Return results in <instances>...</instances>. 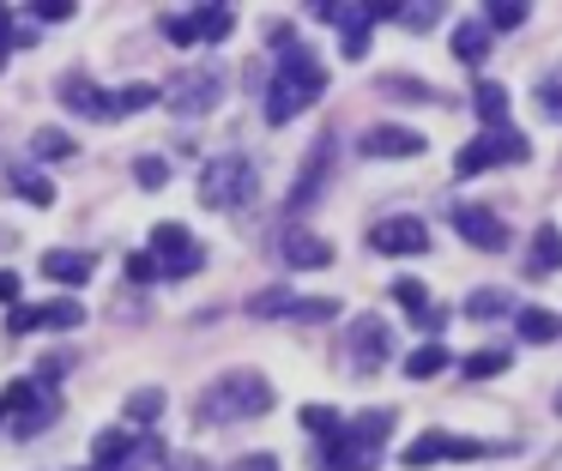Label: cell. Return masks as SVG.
<instances>
[{"label": "cell", "mask_w": 562, "mask_h": 471, "mask_svg": "<svg viewBox=\"0 0 562 471\" xmlns=\"http://www.w3.org/2000/svg\"><path fill=\"white\" fill-rule=\"evenodd\" d=\"M327 91V67H321L308 48H284V60H279V72H272V85H267V121H291V115H303L315 97Z\"/></svg>", "instance_id": "6da1fadb"}, {"label": "cell", "mask_w": 562, "mask_h": 471, "mask_svg": "<svg viewBox=\"0 0 562 471\" xmlns=\"http://www.w3.org/2000/svg\"><path fill=\"white\" fill-rule=\"evenodd\" d=\"M272 411V381L255 369H231L200 393V423H243V417H267Z\"/></svg>", "instance_id": "7a4b0ae2"}, {"label": "cell", "mask_w": 562, "mask_h": 471, "mask_svg": "<svg viewBox=\"0 0 562 471\" xmlns=\"http://www.w3.org/2000/svg\"><path fill=\"white\" fill-rule=\"evenodd\" d=\"M393 435V411H357L321 453V471H375L381 441Z\"/></svg>", "instance_id": "3957f363"}, {"label": "cell", "mask_w": 562, "mask_h": 471, "mask_svg": "<svg viewBox=\"0 0 562 471\" xmlns=\"http://www.w3.org/2000/svg\"><path fill=\"white\" fill-rule=\"evenodd\" d=\"M526 157H532L526 133H514V127H484L477 139H465L460 152H453V176H484V169H496V164H526Z\"/></svg>", "instance_id": "277c9868"}, {"label": "cell", "mask_w": 562, "mask_h": 471, "mask_svg": "<svg viewBox=\"0 0 562 471\" xmlns=\"http://www.w3.org/2000/svg\"><path fill=\"white\" fill-rule=\"evenodd\" d=\"M255 188H260V176H255V164L248 157H236V152H224V157H212L206 169H200V200L206 205H243V200H255Z\"/></svg>", "instance_id": "5b68a950"}, {"label": "cell", "mask_w": 562, "mask_h": 471, "mask_svg": "<svg viewBox=\"0 0 562 471\" xmlns=\"http://www.w3.org/2000/svg\"><path fill=\"white\" fill-rule=\"evenodd\" d=\"M236 31V12L231 7H194V12H164V36L170 43H224Z\"/></svg>", "instance_id": "8992f818"}, {"label": "cell", "mask_w": 562, "mask_h": 471, "mask_svg": "<svg viewBox=\"0 0 562 471\" xmlns=\"http://www.w3.org/2000/svg\"><path fill=\"white\" fill-rule=\"evenodd\" d=\"M151 260H158L164 278H188V272H200L206 254H200V242L188 236L182 224H158V229H151Z\"/></svg>", "instance_id": "52a82bcc"}, {"label": "cell", "mask_w": 562, "mask_h": 471, "mask_svg": "<svg viewBox=\"0 0 562 471\" xmlns=\"http://www.w3.org/2000/svg\"><path fill=\"white\" fill-rule=\"evenodd\" d=\"M484 453V441H472V435H448V429H424L412 447L400 453V466L424 471V466H441V459H477Z\"/></svg>", "instance_id": "ba28073f"}, {"label": "cell", "mask_w": 562, "mask_h": 471, "mask_svg": "<svg viewBox=\"0 0 562 471\" xmlns=\"http://www.w3.org/2000/svg\"><path fill=\"white\" fill-rule=\"evenodd\" d=\"M0 405H7V411H25V417H19V435H37V429H49V417H55V393L37 381V374H25V381H13L7 393H0Z\"/></svg>", "instance_id": "9c48e42d"}, {"label": "cell", "mask_w": 562, "mask_h": 471, "mask_svg": "<svg viewBox=\"0 0 562 471\" xmlns=\"http://www.w3.org/2000/svg\"><path fill=\"white\" fill-rule=\"evenodd\" d=\"M387 350H393L387 321H381V314H357V321H351V345H345V357H351L363 374H375L381 362H387Z\"/></svg>", "instance_id": "30bf717a"}, {"label": "cell", "mask_w": 562, "mask_h": 471, "mask_svg": "<svg viewBox=\"0 0 562 471\" xmlns=\"http://www.w3.org/2000/svg\"><path fill=\"white\" fill-rule=\"evenodd\" d=\"M369 248L375 254H424L429 248V224L424 217H381L369 229Z\"/></svg>", "instance_id": "8fae6325"}, {"label": "cell", "mask_w": 562, "mask_h": 471, "mask_svg": "<svg viewBox=\"0 0 562 471\" xmlns=\"http://www.w3.org/2000/svg\"><path fill=\"white\" fill-rule=\"evenodd\" d=\"M453 229H460L472 248H484V254H496V248H508V224H502L490 205H460L453 212Z\"/></svg>", "instance_id": "7c38bea8"}, {"label": "cell", "mask_w": 562, "mask_h": 471, "mask_svg": "<svg viewBox=\"0 0 562 471\" xmlns=\"http://www.w3.org/2000/svg\"><path fill=\"white\" fill-rule=\"evenodd\" d=\"M357 152L363 157H417L424 152V133L417 127H369L363 139H357Z\"/></svg>", "instance_id": "4fadbf2b"}, {"label": "cell", "mask_w": 562, "mask_h": 471, "mask_svg": "<svg viewBox=\"0 0 562 471\" xmlns=\"http://www.w3.org/2000/svg\"><path fill=\"white\" fill-rule=\"evenodd\" d=\"M218 91H224L218 72H188V79L170 91V103H176V115H200V109L218 103Z\"/></svg>", "instance_id": "5bb4252c"}, {"label": "cell", "mask_w": 562, "mask_h": 471, "mask_svg": "<svg viewBox=\"0 0 562 471\" xmlns=\"http://www.w3.org/2000/svg\"><path fill=\"white\" fill-rule=\"evenodd\" d=\"M327 164H333V133H321L315 152H308V169L296 176V188H291V212H303V205L321 193V181H327Z\"/></svg>", "instance_id": "9a60e30c"}, {"label": "cell", "mask_w": 562, "mask_h": 471, "mask_svg": "<svg viewBox=\"0 0 562 471\" xmlns=\"http://www.w3.org/2000/svg\"><path fill=\"white\" fill-rule=\"evenodd\" d=\"M91 266L98 260H91L86 248H49L43 254V272H49L55 284H91Z\"/></svg>", "instance_id": "2e32d148"}, {"label": "cell", "mask_w": 562, "mask_h": 471, "mask_svg": "<svg viewBox=\"0 0 562 471\" xmlns=\"http://www.w3.org/2000/svg\"><path fill=\"white\" fill-rule=\"evenodd\" d=\"M284 260L291 266H333V242L315 229H284Z\"/></svg>", "instance_id": "e0dca14e"}, {"label": "cell", "mask_w": 562, "mask_h": 471, "mask_svg": "<svg viewBox=\"0 0 562 471\" xmlns=\"http://www.w3.org/2000/svg\"><path fill=\"white\" fill-rule=\"evenodd\" d=\"M526 272H532V278L562 272V229H557V224H538V229H532V254H526Z\"/></svg>", "instance_id": "ac0fdd59"}, {"label": "cell", "mask_w": 562, "mask_h": 471, "mask_svg": "<svg viewBox=\"0 0 562 471\" xmlns=\"http://www.w3.org/2000/svg\"><path fill=\"white\" fill-rule=\"evenodd\" d=\"M61 103L74 109V115H91V121H103V103H110V91H98L91 79H79V72H67V79H61Z\"/></svg>", "instance_id": "d6986e66"}, {"label": "cell", "mask_w": 562, "mask_h": 471, "mask_svg": "<svg viewBox=\"0 0 562 471\" xmlns=\"http://www.w3.org/2000/svg\"><path fill=\"white\" fill-rule=\"evenodd\" d=\"M496 314H520L502 284H477L472 296H465V321H496Z\"/></svg>", "instance_id": "ffe728a7"}, {"label": "cell", "mask_w": 562, "mask_h": 471, "mask_svg": "<svg viewBox=\"0 0 562 471\" xmlns=\"http://www.w3.org/2000/svg\"><path fill=\"white\" fill-rule=\"evenodd\" d=\"M339 19H345V36H339L345 60H363L369 55V19H375V12L369 7H339Z\"/></svg>", "instance_id": "44dd1931"}, {"label": "cell", "mask_w": 562, "mask_h": 471, "mask_svg": "<svg viewBox=\"0 0 562 471\" xmlns=\"http://www.w3.org/2000/svg\"><path fill=\"white\" fill-rule=\"evenodd\" d=\"M134 435L127 429H103L98 441H91V459H98V471H115V466H127V459H134Z\"/></svg>", "instance_id": "7402d4cb"}, {"label": "cell", "mask_w": 562, "mask_h": 471, "mask_svg": "<svg viewBox=\"0 0 562 471\" xmlns=\"http://www.w3.org/2000/svg\"><path fill=\"white\" fill-rule=\"evenodd\" d=\"M477 115L490 121V127H508V85L502 79H477Z\"/></svg>", "instance_id": "603a6c76"}, {"label": "cell", "mask_w": 562, "mask_h": 471, "mask_svg": "<svg viewBox=\"0 0 562 471\" xmlns=\"http://www.w3.org/2000/svg\"><path fill=\"white\" fill-rule=\"evenodd\" d=\"M158 103V85H122V91H110V103H103V121L115 115H134V109Z\"/></svg>", "instance_id": "cb8c5ba5"}, {"label": "cell", "mask_w": 562, "mask_h": 471, "mask_svg": "<svg viewBox=\"0 0 562 471\" xmlns=\"http://www.w3.org/2000/svg\"><path fill=\"white\" fill-rule=\"evenodd\" d=\"M296 290H284V284H272V290H255L248 296V314H260V321H272V314H296Z\"/></svg>", "instance_id": "d4e9b609"}, {"label": "cell", "mask_w": 562, "mask_h": 471, "mask_svg": "<svg viewBox=\"0 0 562 471\" xmlns=\"http://www.w3.org/2000/svg\"><path fill=\"white\" fill-rule=\"evenodd\" d=\"M520 338L526 345H550V338H562V321L550 309H520Z\"/></svg>", "instance_id": "484cf974"}, {"label": "cell", "mask_w": 562, "mask_h": 471, "mask_svg": "<svg viewBox=\"0 0 562 471\" xmlns=\"http://www.w3.org/2000/svg\"><path fill=\"white\" fill-rule=\"evenodd\" d=\"M490 24H460V31H453V55L465 60V67H477V60H484V48H490Z\"/></svg>", "instance_id": "4316f807"}, {"label": "cell", "mask_w": 562, "mask_h": 471, "mask_svg": "<svg viewBox=\"0 0 562 471\" xmlns=\"http://www.w3.org/2000/svg\"><path fill=\"white\" fill-rule=\"evenodd\" d=\"M7 188H13L19 200H31V205H49L55 200V181L49 176H31V169H7Z\"/></svg>", "instance_id": "83f0119b"}, {"label": "cell", "mask_w": 562, "mask_h": 471, "mask_svg": "<svg viewBox=\"0 0 562 471\" xmlns=\"http://www.w3.org/2000/svg\"><path fill=\"white\" fill-rule=\"evenodd\" d=\"M448 362H453L448 345H417L412 357H405V374H412V381H429V374H441Z\"/></svg>", "instance_id": "f1b7e54d"}, {"label": "cell", "mask_w": 562, "mask_h": 471, "mask_svg": "<svg viewBox=\"0 0 562 471\" xmlns=\"http://www.w3.org/2000/svg\"><path fill=\"white\" fill-rule=\"evenodd\" d=\"M43 309V326H55V333H74V326H86V309H79L74 296H55V302H37Z\"/></svg>", "instance_id": "f546056e"}, {"label": "cell", "mask_w": 562, "mask_h": 471, "mask_svg": "<svg viewBox=\"0 0 562 471\" xmlns=\"http://www.w3.org/2000/svg\"><path fill=\"white\" fill-rule=\"evenodd\" d=\"M502 369H508V350L502 345H484V350L465 357V374H472V381H490V374H502Z\"/></svg>", "instance_id": "4dcf8cb0"}, {"label": "cell", "mask_w": 562, "mask_h": 471, "mask_svg": "<svg viewBox=\"0 0 562 471\" xmlns=\"http://www.w3.org/2000/svg\"><path fill=\"white\" fill-rule=\"evenodd\" d=\"M164 411V386H139V393H127V423H158Z\"/></svg>", "instance_id": "1f68e13d"}, {"label": "cell", "mask_w": 562, "mask_h": 471, "mask_svg": "<svg viewBox=\"0 0 562 471\" xmlns=\"http://www.w3.org/2000/svg\"><path fill=\"white\" fill-rule=\"evenodd\" d=\"M484 24H490V31H520V24H526V0H490Z\"/></svg>", "instance_id": "d6a6232c"}, {"label": "cell", "mask_w": 562, "mask_h": 471, "mask_svg": "<svg viewBox=\"0 0 562 471\" xmlns=\"http://www.w3.org/2000/svg\"><path fill=\"white\" fill-rule=\"evenodd\" d=\"M303 429H308V435H321V441H333V435H339L345 423H339V411H333V405H303Z\"/></svg>", "instance_id": "836d02e7"}, {"label": "cell", "mask_w": 562, "mask_h": 471, "mask_svg": "<svg viewBox=\"0 0 562 471\" xmlns=\"http://www.w3.org/2000/svg\"><path fill=\"white\" fill-rule=\"evenodd\" d=\"M538 109H544L550 121L562 115V67H550L544 79H538Z\"/></svg>", "instance_id": "e575fe53"}, {"label": "cell", "mask_w": 562, "mask_h": 471, "mask_svg": "<svg viewBox=\"0 0 562 471\" xmlns=\"http://www.w3.org/2000/svg\"><path fill=\"white\" fill-rule=\"evenodd\" d=\"M393 302H400V309H429V296H424V284H417V278H393Z\"/></svg>", "instance_id": "d590c367"}, {"label": "cell", "mask_w": 562, "mask_h": 471, "mask_svg": "<svg viewBox=\"0 0 562 471\" xmlns=\"http://www.w3.org/2000/svg\"><path fill=\"white\" fill-rule=\"evenodd\" d=\"M31 152H37V157H67V152H74V139H67V133H37V139H31Z\"/></svg>", "instance_id": "8d00e7d4"}, {"label": "cell", "mask_w": 562, "mask_h": 471, "mask_svg": "<svg viewBox=\"0 0 562 471\" xmlns=\"http://www.w3.org/2000/svg\"><path fill=\"white\" fill-rule=\"evenodd\" d=\"M436 19H441V7H405V0H400V24H405V31H429Z\"/></svg>", "instance_id": "74e56055"}, {"label": "cell", "mask_w": 562, "mask_h": 471, "mask_svg": "<svg viewBox=\"0 0 562 471\" xmlns=\"http://www.w3.org/2000/svg\"><path fill=\"white\" fill-rule=\"evenodd\" d=\"M139 188H164V181H170V164H164V157H139Z\"/></svg>", "instance_id": "f35d334b"}, {"label": "cell", "mask_w": 562, "mask_h": 471, "mask_svg": "<svg viewBox=\"0 0 562 471\" xmlns=\"http://www.w3.org/2000/svg\"><path fill=\"white\" fill-rule=\"evenodd\" d=\"M127 278H139V284H146V278H164L158 260H151V248L146 254H127Z\"/></svg>", "instance_id": "ab89813d"}, {"label": "cell", "mask_w": 562, "mask_h": 471, "mask_svg": "<svg viewBox=\"0 0 562 471\" xmlns=\"http://www.w3.org/2000/svg\"><path fill=\"white\" fill-rule=\"evenodd\" d=\"M412 326H424V333H441V326H448V309H441V302H429V309L412 314Z\"/></svg>", "instance_id": "60d3db41"}, {"label": "cell", "mask_w": 562, "mask_h": 471, "mask_svg": "<svg viewBox=\"0 0 562 471\" xmlns=\"http://www.w3.org/2000/svg\"><path fill=\"white\" fill-rule=\"evenodd\" d=\"M231 471H279V459H272V453H248V459H236Z\"/></svg>", "instance_id": "b9f144b4"}, {"label": "cell", "mask_w": 562, "mask_h": 471, "mask_svg": "<svg viewBox=\"0 0 562 471\" xmlns=\"http://www.w3.org/2000/svg\"><path fill=\"white\" fill-rule=\"evenodd\" d=\"M381 91H387V97H424V85H412V79H381Z\"/></svg>", "instance_id": "7bdbcfd3"}, {"label": "cell", "mask_w": 562, "mask_h": 471, "mask_svg": "<svg viewBox=\"0 0 562 471\" xmlns=\"http://www.w3.org/2000/svg\"><path fill=\"white\" fill-rule=\"evenodd\" d=\"M37 19H74V7H67V0H43Z\"/></svg>", "instance_id": "ee69618b"}, {"label": "cell", "mask_w": 562, "mask_h": 471, "mask_svg": "<svg viewBox=\"0 0 562 471\" xmlns=\"http://www.w3.org/2000/svg\"><path fill=\"white\" fill-rule=\"evenodd\" d=\"M19 296V272H0V302H13Z\"/></svg>", "instance_id": "f6af8a7d"}, {"label": "cell", "mask_w": 562, "mask_h": 471, "mask_svg": "<svg viewBox=\"0 0 562 471\" xmlns=\"http://www.w3.org/2000/svg\"><path fill=\"white\" fill-rule=\"evenodd\" d=\"M7 43H13V19L0 12V67H7Z\"/></svg>", "instance_id": "bcb514c9"}, {"label": "cell", "mask_w": 562, "mask_h": 471, "mask_svg": "<svg viewBox=\"0 0 562 471\" xmlns=\"http://www.w3.org/2000/svg\"><path fill=\"white\" fill-rule=\"evenodd\" d=\"M557 411H562V386H557Z\"/></svg>", "instance_id": "7dc6e473"}, {"label": "cell", "mask_w": 562, "mask_h": 471, "mask_svg": "<svg viewBox=\"0 0 562 471\" xmlns=\"http://www.w3.org/2000/svg\"><path fill=\"white\" fill-rule=\"evenodd\" d=\"M0 423H7V405H0Z\"/></svg>", "instance_id": "c3c4849f"}]
</instances>
